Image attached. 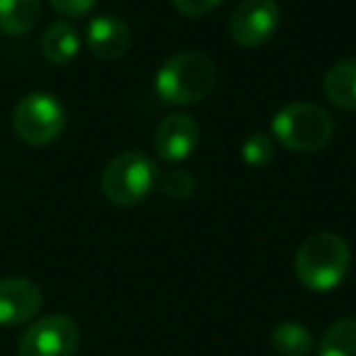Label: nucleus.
Returning a JSON list of instances; mask_svg holds the SVG:
<instances>
[{
	"instance_id": "obj_1",
	"label": "nucleus",
	"mask_w": 356,
	"mask_h": 356,
	"mask_svg": "<svg viewBox=\"0 0 356 356\" xmlns=\"http://www.w3.org/2000/svg\"><path fill=\"white\" fill-rule=\"evenodd\" d=\"M218 86V66L208 54L178 51L168 56L156 71L154 88L168 105H195L205 100Z\"/></svg>"
},
{
	"instance_id": "obj_2",
	"label": "nucleus",
	"mask_w": 356,
	"mask_h": 356,
	"mask_svg": "<svg viewBox=\"0 0 356 356\" xmlns=\"http://www.w3.org/2000/svg\"><path fill=\"white\" fill-rule=\"evenodd\" d=\"M351 266V249L344 237L334 232L310 234L298 247L293 271L300 286L315 293H327L346 278Z\"/></svg>"
},
{
	"instance_id": "obj_3",
	"label": "nucleus",
	"mask_w": 356,
	"mask_h": 356,
	"mask_svg": "<svg viewBox=\"0 0 356 356\" xmlns=\"http://www.w3.org/2000/svg\"><path fill=\"white\" fill-rule=\"evenodd\" d=\"M159 186V168L147 154L129 149V152L115 154L103 168L100 176V191L113 205L129 208L152 195Z\"/></svg>"
},
{
	"instance_id": "obj_4",
	"label": "nucleus",
	"mask_w": 356,
	"mask_h": 356,
	"mask_svg": "<svg viewBox=\"0 0 356 356\" xmlns=\"http://www.w3.org/2000/svg\"><path fill=\"white\" fill-rule=\"evenodd\" d=\"M271 132L288 152L312 154L330 144L334 120L315 103H291L273 115Z\"/></svg>"
},
{
	"instance_id": "obj_5",
	"label": "nucleus",
	"mask_w": 356,
	"mask_h": 356,
	"mask_svg": "<svg viewBox=\"0 0 356 356\" xmlns=\"http://www.w3.org/2000/svg\"><path fill=\"white\" fill-rule=\"evenodd\" d=\"M66 127V110L51 93H27L13 110V129L25 144L44 147L59 139Z\"/></svg>"
},
{
	"instance_id": "obj_6",
	"label": "nucleus",
	"mask_w": 356,
	"mask_h": 356,
	"mask_svg": "<svg viewBox=\"0 0 356 356\" xmlns=\"http://www.w3.org/2000/svg\"><path fill=\"white\" fill-rule=\"evenodd\" d=\"M81 330L69 315H47L32 322L17 341V356H74Z\"/></svg>"
},
{
	"instance_id": "obj_7",
	"label": "nucleus",
	"mask_w": 356,
	"mask_h": 356,
	"mask_svg": "<svg viewBox=\"0 0 356 356\" xmlns=\"http://www.w3.org/2000/svg\"><path fill=\"white\" fill-rule=\"evenodd\" d=\"M281 25V8L276 0H242L229 15L227 30L234 44L257 49L276 35Z\"/></svg>"
},
{
	"instance_id": "obj_8",
	"label": "nucleus",
	"mask_w": 356,
	"mask_h": 356,
	"mask_svg": "<svg viewBox=\"0 0 356 356\" xmlns=\"http://www.w3.org/2000/svg\"><path fill=\"white\" fill-rule=\"evenodd\" d=\"M42 288L30 278H3L0 281V325L17 327L30 322L42 310Z\"/></svg>"
},
{
	"instance_id": "obj_9",
	"label": "nucleus",
	"mask_w": 356,
	"mask_h": 356,
	"mask_svg": "<svg viewBox=\"0 0 356 356\" xmlns=\"http://www.w3.org/2000/svg\"><path fill=\"white\" fill-rule=\"evenodd\" d=\"M200 127L188 115H168L159 122L154 134V149L163 161H184L198 149Z\"/></svg>"
},
{
	"instance_id": "obj_10",
	"label": "nucleus",
	"mask_w": 356,
	"mask_h": 356,
	"mask_svg": "<svg viewBox=\"0 0 356 356\" xmlns=\"http://www.w3.org/2000/svg\"><path fill=\"white\" fill-rule=\"evenodd\" d=\"M86 47L98 59H120L132 47V32L122 17L103 13V15H95L86 27Z\"/></svg>"
},
{
	"instance_id": "obj_11",
	"label": "nucleus",
	"mask_w": 356,
	"mask_h": 356,
	"mask_svg": "<svg viewBox=\"0 0 356 356\" xmlns=\"http://www.w3.org/2000/svg\"><path fill=\"white\" fill-rule=\"evenodd\" d=\"M322 90H325V98L330 100L334 108L354 113L356 110V59H344L332 66L325 74Z\"/></svg>"
},
{
	"instance_id": "obj_12",
	"label": "nucleus",
	"mask_w": 356,
	"mask_h": 356,
	"mask_svg": "<svg viewBox=\"0 0 356 356\" xmlns=\"http://www.w3.org/2000/svg\"><path fill=\"white\" fill-rule=\"evenodd\" d=\"M81 51V37L79 30L69 20L51 22L47 32L42 35V54L47 61L56 66L71 64Z\"/></svg>"
},
{
	"instance_id": "obj_13",
	"label": "nucleus",
	"mask_w": 356,
	"mask_h": 356,
	"mask_svg": "<svg viewBox=\"0 0 356 356\" xmlns=\"http://www.w3.org/2000/svg\"><path fill=\"white\" fill-rule=\"evenodd\" d=\"M42 17V0H0V32L22 37L37 27Z\"/></svg>"
},
{
	"instance_id": "obj_14",
	"label": "nucleus",
	"mask_w": 356,
	"mask_h": 356,
	"mask_svg": "<svg viewBox=\"0 0 356 356\" xmlns=\"http://www.w3.org/2000/svg\"><path fill=\"white\" fill-rule=\"evenodd\" d=\"M271 344L281 356H307L312 351V332L300 322H278L271 332Z\"/></svg>"
},
{
	"instance_id": "obj_15",
	"label": "nucleus",
	"mask_w": 356,
	"mask_h": 356,
	"mask_svg": "<svg viewBox=\"0 0 356 356\" xmlns=\"http://www.w3.org/2000/svg\"><path fill=\"white\" fill-rule=\"evenodd\" d=\"M320 356H356L354 317H341L327 327L320 339Z\"/></svg>"
},
{
	"instance_id": "obj_16",
	"label": "nucleus",
	"mask_w": 356,
	"mask_h": 356,
	"mask_svg": "<svg viewBox=\"0 0 356 356\" xmlns=\"http://www.w3.org/2000/svg\"><path fill=\"white\" fill-rule=\"evenodd\" d=\"M276 147H273V139L264 132H252L242 142V159L254 168H261L266 163H271Z\"/></svg>"
},
{
	"instance_id": "obj_17",
	"label": "nucleus",
	"mask_w": 356,
	"mask_h": 356,
	"mask_svg": "<svg viewBox=\"0 0 356 356\" xmlns=\"http://www.w3.org/2000/svg\"><path fill=\"white\" fill-rule=\"evenodd\" d=\"M161 191L173 200H186L195 193V178L191 171H181V168H173L166 176L159 181Z\"/></svg>"
},
{
	"instance_id": "obj_18",
	"label": "nucleus",
	"mask_w": 356,
	"mask_h": 356,
	"mask_svg": "<svg viewBox=\"0 0 356 356\" xmlns=\"http://www.w3.org/2000/svg\"><path fill=\"white\" fill-rule=\"evenodd\" d=\"M95 3H98V0H49V6L54 8L61 17H69V20L86 17L95 8Z\"/></svg>"
},
{
	"instance_id": "obj_19",
	"label": "nucleus",
	"mask_w": 356,
	"mask_h": 356,
	"mask_svg": "<svg viewBox=\"0 0 356 356\" xmlns=\"http://www.w3.org/2000/svg\"><path fill=\"white\" fill-rule=\"evenodd\" d=\"M181 15L186 17H203L208 13H213L222 0H171Z\"/></svg>"
}]
</instances>
